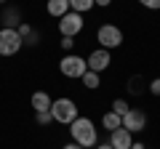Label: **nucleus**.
Returning a JSON list of instances; mask_svg holds the SVG:
<instances>
[{"mask_svg": "<svg viewBox=\"0 0 160 149\" xmlns=\"http://www.w3.org/2000/svg\"><path fill=\"white\" fill-rule=\"evenodd\" d=\"M69 136L75 144H80L83 149H93L99 144V128L93 125L91 117H78V120L69 125Z\"/></svg>", "mask_w": 160, "mask_h": 149, "instance_id": "nucleus-1", "label": "nucleus"}, {"mask_svg": "<svg viewBox=\"0 0 160 149\" xmlns=\"http://www.w3.org/2000/svg\"><path fill=\"white\" fill-rule=\"evenodd\" d=\"M51 115H53V123L72 125V123L80 117V112H78V104H75L72 99L62 96V99H53V104H51Z\"/></svg>", "mask_w": 160, "mask_h": 149, "instance_id": "nucleus-2", "label": "nucleus"}, {"mask_svg": "<svg viewBox=\"0 0 160 149\" xmlns=\"http://www.w3.org/2000/svg\"><path fill=\"white\" fill-rule=\"evenodd\" d=\"M59 72H62L64 77H69V80H80V77L88 72V61L83 56H78V53H64V56L59 59Z\"/></svg>", "mask_w": 160, "mask_h": 149, "instance_id": "nucleus-3", "label": "nucleus"}, {"mask_svg": "<svg viewBox=\"0 0 160 149\" xmlns=\"http://www.w3.org/2000/svg\"><path fill=\"white\" fill-rule=\"evenodd\" d=\"M22 48H24V40L16 29L0 27V56H16Z\"/></svg>", "mask_w": 160, "mask_h": 149, "instance_id": "nucleus-4", "label": "nucleus"}, {"mask_svg": "<svg viewBox=\"0 0 160 149\" xmlns=\"http://www.w3.org/2000/svg\"><path fill=\"white\" fill-rule=\"evenodd\" d=\"M96 40L102 43V48L112 51V48L123 46V32H120L118 24H102V27L96 29Z\"/></svg>", "mask_w": 160, "mask_h": 149, "instance_id": "nucleus-5", "label": "nucleus"}, {"mask_svg": "<svg viewBox=\"0 0 160 149\" xmlns=\"http://www.w3.org/2000/svg\"><path fill=\"white\" fill-rule=\"evenodd\" d=\"M83 27H86V22H83V13H64L62 19H59V35L62 37H75V35L83 32Z\"/></svg>", "mask_w": 160, "mask_h": 149, "instance_id": "nucleus-6", "label": "nucleus"}, {"mask_svg": "<svg viewBox=\"0 0 160 149\" xmlns=\"http://www.w3.org/2000/svg\"><path fill=\"white\" fill-rule=\"evenodd\" d=\"M147 112L139 107H131L128 109V115H123V128H126L128 133H142L144 128H147Z\"/></svg>", "mask_w": 160, "mask_h": 149, "instance_id": "nucleus-7", "label": "nucleus"}, {"mask_svg": "<svg viewBox=\"0 0 160 149\" xmlns=\"http://www.w3.org/2000/svg\"><path fill=\"white\" fill-rule=\"evenodd\" d=\"M86 61H88V69H91V72H99V74H102L104 69L112 64V56H109L107 48H96V51H91V53L86 56Z\"/></svg>", "mask_w": 160, "mask_h": 149, "instance_id": "nucleus-8", "label": "nucleus"}, {"mask_svg": "<svg viewBox=\"0 0 160 149\" xmlns=\"http://www.w3.org/2000/svg\"><path fill=\"white\" fill-rule=\"evenodd\" d=\"M109 144H112V149H131L133 133H128L126 128H118V131L109 133Z\"/></svg>", "mask_w": 160, "mask_h": 149, "instance_id": "nucleus-9", "label": "nucleus"}, {"mask_svg": "<svg viewBox=\"0 0 160 149\" xmlns=\"http://www.w3.org/2000/svg\"><path fill=\"white\" fill-rule=\"evenodd\" d=\"M29 104H32L35 115H38V112H51V104H53V99L48 96L46 91H35L32 96H29Z\"/></svg>", "mask_w": 160, "mask_h": 149, "instance_id": "nucleus-10", "label": "nucleus"}, {"mask_svg": "<svg viewBox=\"0 0 160 149\" xmlns=\"http://www.w3.org/2000/svg\"><path fill=\"white\" fill-rule=\"evenodd\" d=\"M46 11H48V16L62 19L64 13H69V0H48V3H46Z\"/></svg>", "mask_w": 160, "mask_h": 149, "instance_id": "nucleus-11", "label": "nucleus"}, {"mask_svg": "<svg viewBox=\"0 0 160 149\" xmlns=\"http://www.w3.org/2000/svg\"><path fill=\"white\" fill-rule=\"evenodd\" d=\"M16 32L22 35V40H24V46H29V48H35V46H38V43H40V35L35 32V29L29 27L27 22H22V24H19V29H16Z\"/></svg>", "mask_w": 160, "mask_h": 149, "instance_id": "nucleus-12", "label": "nucleus"}, {"mask_svg": "<svg viewBox=\"0 0 160 149\" xmlns=\"http://www.w3.org/2000/svg\"><path fill=\"white\" fill-rule=\"evenodd\" d=\"M0 22L8 29H19V24H22V11H19V8H6L3 16H0Z\"/></svg>", "mask_w": 160, "mask_h": 149, "instance_id": "nucleus-13", "label": "nucleus"}, {"mask_svg": "<svg viewBox=\"0 0 160 149\" xmlns=\"http://www.w3.org/2000/svg\"><path fill=\"white\" fill-rule=\"evenodd\" d=\"M102 128H104L107 133L118 131V128H123V117H120V115H115L112 109H109V112H104V115H102Z\"/></svg>", "mask_w": 160, "mask_h": 149, "instance_id": "nucleus-14", "label": "nucleus"}, {"mask_svg": "<svg viewBox=\"0 0 160 149\" xmlns=\"http://www.w3.org/2000/svg\"><path fill=\"white\" fill-rule=\"evenodd\" d=\"M91 8H96L93 0H69V11H75V13H88Z\"/></svg>", "mask_w": 160, "mask_h": 149, "instance_id": "nucleus-15", "label": "nucleus"}, {"mask_svg": "<svg viewBox=\"0 0 160 149\" xmlns=\"http://www.w3.org/2000/svg\"><path fill=\"white\" fill-rule=\"evenodd\" d=\"M80 80H83V85H86L88 91H96V88H99V83H102V74H99V72H91V69H88V72L83 74Z\"/></svg>", "mask_w": 160, "mask_h": 149, "instance_id": "nucleus-16", "label": "nucleus"}, {"mask_svg": "<svg viewBox=\"0 0 160 149\" xmlns=\"http://www.w3.org/2000/svg\"><path fill=\"white\" fill-rule=\"evenodd\" d=\"M128 109H131V107H128L126 99H115V101H112V112H115V115L123 117V115H128Z\"/></svg>", "mask_w": 160, "mask_h": 149, "instance_id": "nucleus-17", "label": "nucleus"}, {"mask_svg": "<svg viewBox=\"0 0 160 149\" xmlns=\"http://www.w3.org/2000/svg\"><path fill=\"white\" fill-rule=\"evenodd\" d=\"M142 91H144V88H142V77H139V74H133L131 80H128V93H133V96H139Z\"/></svg>", "mask_w": 160, "mask_h": 149, "instance_id": "nucleus-18", "label": "nucleus"}, {"mask_svg": "<svg viewBox=\"0 0 160 149\" xmlns=\"http://www.w3.org/2000/svg\"><path fill=\"white\" fill-rule=\"evenodd\" d=\"M35 120H38V125H51V123H53V115H51V112H38Z\"/></svg>", "mask_w": 160, "mask_h": 149, "instance_id": "nucleus-19", "label": "nucleus"}, {"mask_svg": "<svg viewBox=\"0 0 160 149\" xmlns=\"http://www.w3.org/2000/svg\"><path fill=\"white\" fill-rule=\"evenodd\" d=\"M59 46H62L67 53H72V48H75V37H62V43H59Z\"/></svg>", "mask_w": 160, "mask_h": 149, "instance_id": "nucleus-20", "label": "nucleus"}, {"mask_svg": "<svg viewBox=\"0 0 160 149\" xmlns=\"http://www.w3.org/2000/svg\"><path fill=\"white\" fill-rule=\"evenodd\" d=\"M149 93H152V96H160V77H155V80H149Z\"/></svg>", "mask_w": 160, "mask_h": 149, "instance_id": "nucleus-21", "label": "nucleus"}, {"mask_svg": "<svg viewBox=\"0 0 160 149\" xmlns=\"http://www.w3.org/2000/svg\"><path fill=\"white\" fill-rule=\"evenodd\" d=\"M139 3H142L144 8H149V11H158L160 8V0H139Z\"/></svg>", "mask_w": 160, "mask_h": 149, "instance_id": "nucleus-22", "label": "nucleus"}, {"mask_svg": "<svg viewBox=\"0 0 160 149\" xmlns=\"http://www.w3.org/2000/svg\"><path fill=\"white\" fill-rule=\"evenodd\" d=\"M93 149H112V144H109V141H102V144H96Z\"/></svg>", "mask_w": 160, "mask_h": 149, "instance_id": "nucleus-23", "label": "nucleus"}, {"mask_svg": "<svg viewBox=\"0 0 160 149\" xmlns=\"http://www.w3.org/2000/svg\"><path fill=\"white\" fill-rule=\"evenodd\" d=\"M62 149H83V147H80V144H75V141H69V144H64Z\"/></svg>", "mask_w": 160, "mask_h": 149, "instance_id": "nucleus-24", "label": "nucleus"}, {"mask_svg": "<svg viewBox=\"0 0 160 149\" xmlns=\"http://www.w3.org/2000/svg\"><path fill=\"white\" fill-rule=\"evenodd\" d=\"M96 6H102V8H107V6H112V0H93Z\"/></svg>", "mask_w": 160, "mask_h": 149, "instance_id": "nucleus-25", "label": "nucleus"}, {"mask_svg": "<svg viewBox=\"0 0 160 149\" xmlns=\"http://www.w3.org/2000/svg\"><path fill=\"white\" fill-rule=\"evenodd\" d=\"M131 149H147V147H144L142 141H133V144H131Z\"/></svg>", "mask_w": 160, "mask_h": 149, "instance_id": "nucleus-26", "label": "nucleus"}, {"mask_svg": "<svg viewBox=\"0 0 160 149\" xmlns=\"http://www.w3.org/2000/svg\"><path fill=\"white\" fill-rule=\"evenodd\" d=\"M0 3H6V0H0Z\"/></svg>", "mask_w": 160, "mask_h": 149, "instance_id": "nucleus-27", "label": "nucleus"}]
</instances>
